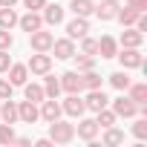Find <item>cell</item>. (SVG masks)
Here are the masks:
<instances>
[{
	"label": "cell",
	"instance_id": "6da1fadb",
	"mask_svg": "<svg viewBox=\"0 0 147 147\" xmlns=\"http://www.w3.org/2000/svg\"><path fill=\"white\" fill-rule=\"evenodd\" d=\"M49 138H52V144H69L75 138V124L61 121V118L49 121Z\"/></svg>",
	"mask_w": 147,
	"mask_h": 147
},
{
	"label": "cell",
	"instance_id": "7a4b0ae2",
	"mask_svg": "<svg viewBox=\"0 0 147 147\" xmlns=\"http://www.w3.org/2000/svg\"><path fill=\"white\" fill-rule=\"evenodd\" d=\"M115 58L121 61L124 69H138V66H144V58H141L138 46H124L121 52H115Z\"/></svg>",
	"mask_w": 147,
	"mask_h": 147
},
{
	"label": "cell",
	"instance_id": "3957f363",
	"mask_svg": "<svg viewBox=\"0 0 147 147\" xmlns=\"http://www.w3.org/2000/svg\"><path fill=\"white\" fill-rule=\"evenodd\" d=\"M26 69L32 72V75H46V72L52 69V55H46V52H35V55L29 58Z\"/></svg>",
	"mask_w": 147,
	"mask_h": 147
},
{
	"label": "cell",
	"instance_id": "277c9868",
	"mask_svg": "<svg viewBox=\"0 0 147 147\" xmlns=\"http://www.w3.org/2000/svg\"><path fill=\"white\" fill-rule=\"evenodd\" d=\"M52 40H55L52 32H43V29L29 32V46H32L35 52H49V49H52Z\"/></svg>",
	"mask_w": 147,
	"mask_h": 147
},
{
	"label": "cell",
	"instance_id": "5b68a950",
	"mask_svg": "<svg viewBox=\"0 0 147 147\" xmlns=\"http://www.w3.org/2000/svg\"><path fill=\"white\" fill-rule=\"evenodd\" d=\"M61 110H63L66 115H72V118H81V115L87 113V107H84V98H81V92H69V95H66V101L61 104Z\"/></svg>",
	"mask_w": 147,
	"mask_h": 147
},
{
	"label": "cell",
	"instance_id": "8992f818",
	"mask_svg": "<svg viewBox=\"0 0 147 147\" xmlns=\"http://www.w3.org/2000/svg\"><path fill=\"white\" fill-rule=\"evenodd\" d=\"M113 113L121 115V118H133V115L138 113V104L130 101V95H118V98L113 101Z\"/></svg>",
	"mask_w": 147,
	"mask_h": 147
},
{
	"label": "cell",
	"instance_id": "52a82bcc",
	"mask_svg": "<svg viewBox=\"0 0 147 147\" xmlns=\"http://www.w3.org/2000/svg\"><path fill=\"white\" fill-rule=\"evenodd\" d=\"M58 81H61V90H66V92H81V90H84V81H81V72H78V69L63 72Z\"/></svg>",
	"mask_w": 147,
	"mask_h": 147
},
{
	"label": "cell",
	"instance_id": "ba28073f",
	"mask_svg": "<svg viewBox=\"0 0 147 147\" xmlns=\"http://www.w3.org/2000/svg\"><path fill=\"white\" fill-rule=\"evenodd\" d=\"M38 118H40L38 104H32V101H20V104H18V121H23V124H35Z\"/></svg>",
	"mask_w": 147,
	"mask_h": 147
},
{
	"label": "cell",
	"instance_id": "9c48e42d",
	"mask_svg": "<svg viewBox=\"0 0 147 147\" xmlns=\"http://www.w3.org/2000/svg\"><path fill=\"white\" fill-rule=\"evenodd\" d=\"M52 52L58 61H69L72 55H75V43H72V38H61V40H52Z\"/></svg>",
	"mask_w": 147,
	"mask_h": 147
},
{
	"label": "cell",
	"instance_id": "30bf717a",
	"mask_svg": "<svg viewBox=\"0 0 147 147\" xmlns=\"http://www.w3.org/2000/svg\"><path fill=\"white\" fill-rule=\"evenodd\" d=\"M107 104H110V98L104 95V90H101V87H98V90H90V95L84 98V107H87V110H92V113L104 110Z\"/></svg>",
	"mask_w": 147,
	"mask_h": 147
},
{
	"label": "cell",
	"instance_id": "8fae6325",
	"mask_svg": "<svg viewBox=\"0 0 147 147\" xmlns=\"http://www.w3.org/2000/svg\"><path fill=\"white\" fill-rule=\"evenodd\" d=\"M75 136L84 138V141H95V136H98V124H95V118H81L78 127H75Z\"/></svg>",
	"mask_w": 147,
	"mask_h": 147
},
{
	"label": "cell",
	"instance_id": "7c38bea8",
	"mask_svg": "<svg viewBox=\"0 0 147 147\" xmlns=\"http://www.w3.org/2000/svg\"><path fill=\"white\" fill-rule=\"evenodd\" d=\"M61 104H58V98H43L40 101V118L43 121H55V118H61Z\"/></svg>",
	"mask_w": 147,
	"mask_h": 147
},
{
	"label": "cell",
	"instance_id": "4fadbf2b",
	"mask_svg": "<svg viewBox=\"0 0 147 147\" xmlns=\"http://www.w3.org/2000/svg\"><path fill=\"white\" fill-rule=\"evenodd\" d=\"M66 35H69L72 40H81L84 35H90V23H87V18H75V20H69V23H66Z\"/></svg>",
	"mask_w": 147,
	"mask_h": 147
},
{
	"label": "cell",
	"instance_id": "5bb4252c",
	"mask_svg": "<svg viewBox=\"0 0 147 147\" xmlns=\"http://www.w3.org/2000/svg\"><path fill=\"white\" fill-rule=\"evenodd\" d=\"M6 72H9V84H12V87H23V84H26V78H29L26 63H12Z\"/></svg>",
	"mask_w": 147,
	"mask_h": 147
},
{
	"label": "cell",
	"instance_id": "9a60e30c",
	"mask_svg": "<svg viewBox=\"0 0 147 147\" xmlns=\"http://www.w3.org/2000/svg\"><path fill=\"white\" fill-rule=\"evenodd\" d=\"M118 9H121L118 0H101V3L95 6V15H98L101 20H113V18L118 15Z\"/></svg>",
	"mask_w": 147,
	"mask_h": 147
},
{
	"label": "cell",
	"instance_id": "2e32d148",
	"mask_svg": "<svg viewBox=\"0 0 147 147\" xmlns=\"http://www.w3.org/2000/svg\"><path fill=\"white\" fill-rule=\"evenodd\" d=\"M43 23H49V26H58V23H63V6H58V3H49V6H43Z\"/></svg>",
	"mask_w": 147,
	"mask_h": 147
},
{
	"label": "cell",
	"instance_id": "e0dca14e",
	"mask_svg": "<svg viewBox=\"0 0 147 147\" xmlns=\"http://www.w3.org/2000/svg\"><path fill=\"white\" fill-rule=\"evenodd\" d=\"M0 118H3V124H15L18 121V104L12 98H3L0 101Z\"/></svg>",
	"mask_w": 147,
	"mask_h": 147
},
{
	"label": "cell",
	"instance_id": "ac0fdd59",
	"mask_svg": "<svg viewBox=\"0 0 147 147\" xmlns=\"http://www.w3.org/2000/svg\"><path fill=\"white\" fill-rule=\"evenodd\" d=\"M18 23H20V29H23V32H35V29H40V26H43V18H40L38 12H26L23 18H18Z\"/></svg>",
	"mask_w": 147,
	"mask_h": 147
},
{
	"label": "cell",
	"instance_id": "d6986e66",
	"mask_svg": "<svg viewBox=\"0 0 147 147\" xmlns=\"http://www.w3.org/2000/svg\"><path fill=\"white\" fill-rule=\"evenodd\" d=\"M141 43H144V32H138L136 26H124L121 46H141Z\"/></svg>",
	"mask_w": 147,
	"mask_h": 147
},
{
	"label": "cell",
	"instance_id": "ffe728a7",
	"mask_svg": "<svg viewBox=\"0 0 147 147\" xmlns=\"http://www.w3.org/2000/svg\"><path fill=\"white\" fill-rule=\"evenodd\" d=\"M69 9L75 12V18H90L95 12V3H92V0H72Z\"/></svg>",
	"mask_w": 147,
	"mask_h": 147
},
{
	"label": "cell",
	"instance_id": "44dd1931",
	"mask_svg": "<svg viewBox=\"0 0 147 147\" xmlns=\"http://www.w3.org/2000/svg\"><path fill=\"white\" fill-rule=\"evenodd\" d=\"M115 52H118V43H115V38L104 35V38L98 40V55H101V58H115Z\"/></svg>",
	"mask_w": 147,
	"mask_h": 147
},
{
	"label": "cell",
	"instance_id": "7402d4cb",
	"mask_svg": "<svg viewBox=\"0 0 147 147\" xmlns=\"http://www.w3.org/2000/svg\"><path fill=\"white\" fill-rule=\"evenodd\" d=\"M15 23H18L15 6H0V29H12Z\"/></svg>",
	"mask_w": 147,
	"mask_h": 147
},
{
	"label": "cell",
	"instance_id": "603a6c76",
	"mask_svg": "<svg viewBox=\"0 0 147 147\" xmlns=\"http://www.w3.org/2000/svg\"><path fill=\"white\" fill-rule=\"evenodd\" d=\"M26 90H23V95H26V101H32V104H40L46 95H43V87L40 84H23Z\"/></svg>",
	"mask_w": 147,
	"mask_h": 147
},
{
	"label": "cell",
	"instance_id": "cb8c5ba5",
	"mask_svg": "<svg viewBox=\"0 0 147 147\" xmlns=\"http://www.w3.org/2000/svg\"><path fill=\"white\" fill-rule=\"evenodd\" d=\"M43 95H46V98H58V95H61V81L52 78L49 72H46V81H43Z\"/></svg>",
	"mask_w": 147,
	"mask_h": 147
},
{
	"label": "cell",
	"instance_id": "d4e9b609",
	"mask_svg": "<svg viewBox=\"0 0 147 147\" xmlns=\"http://www.w3.org/2000/svg\"><path fill=\"white\" fill-rule=\"evenodd\" d=\"M127 92H130V101H136V104L147 101V84H130Z\"/></svg>",
	"mask_w": 147,
	"mask_h": 147
},
{
	"label": "cell",
	"instance_id": "484cf974",
	"mask_svg": "<svg viewBox=\"0 0 147 147\" xmlns=\"http://www.w3.org/2000/svg\"><path fill=\"white\" fill-rule=\"evenodd\" d=\"M110 84H113L118 92H127V87H130V75H127V69H124V72H113V75H110Z\"/></svg>",
	"mask_w": 147,
	"mask_h": 147
},
{
	"label": "cell",
	"instance_id": "4316f807",
	"mask_svg": "<svg viewBox=\"0 0 147 147\" xmlns=\"http://www.w3.org/2000/svg\"><path fill=\"white\" fill-rule=\"evenodd\" d=\"M81 81H84V90H98V87H101V75L92 72V69L81 72Z\"/></svg>",
	"mask_w": 147,
	"mask_h": 147
},
{
	"label": "cell",
	"instance_id": "83f0119b",
	"mask_svg": "<svg viewBox=\"0 0 147 147\" xmlns=\"http://www.w3.org/2000/svg\"><path fill=\"white\" fill-rule=\"evenodd\" d=\"M141 12H136V9H130V6H124V9H118V20H121V26H133L136 23V18H138Z\"/></svg>",
	"mask_w": 147,
	"mask_h": 147
},
{
	"label": "cell",
	"instance_id": "f1b7e54d",
	"mask_svg": "<svg viewBox=\"0 0 147 147\" xmlns=\"http://www.w3.org/2000/svg\"><path fill=\"white\" fill-rule=\"evenodd\" d=\"M81 55H92V58H98V40L90 38V35H84V38H81Z\"/></svg>",
	"mask_w": 147,
	"mask_h": 147
},
{
	"label": "cell",
	"instance_id": "f546056e",
	"mask_svg": "<svg viewBox=\"0 0 147 147\" xmlns=\"http://www.w3.org/2000/svg\"><path fill=\"white\" fill-rule=\"evenodd\" d=\"M115 118H118V115H115L113 110H107V107H104V110H98V118H95V124L107 130V127H113V124H115Z\"/></svg>",
	"mask_w": 147,
	"mask_h": 147
},
{
	"label": "cell",
	"instance_id": "4dcf8cb0",
	"mask_svg": "<svg viewBox=\"0 0 147 147\" xmlns=\"http://www.w3.org/2000/svg\"><path fill=\"white\" fill-rule=\"evenodd\" d=\"M121 141H124V133L115 130V127H107V133H104V144H121Z\"/></svg>",
	"mask_w": 147,
	"mask_h": 147
},
{
	"label": "cell",
	"instance_id": "1f68e13d",
	"mask_svg": "<svg viewBox=\"0 0 147 147\" xmlns=\"http://www.w3.org/2000/svg\"><path fill=\"white\" fill-rule=\"evenodd\" d=\"M72 58H75V63H78V72H87V69L95 66V58H92V55H81V58L72 55Z\"/></svg>",
	"mask_w": 147,
	"mask_h": 147
},
{
	"label": "cell",
	"instance_id": "d6a6232c",
	"mask_svg": "<svg viewBox=\"0 0 147 147\" xmlns=\"http://www.w3.org/2000/svg\"><path fill=\"white\" fill-rule=\"evenodd\" d=\"M0 144H15V130H12V124H0Z\"/></svg>",
	"mask_w": 147,
	"mask_h": 147
},
{
	"label": "cell",
	"instance_id": "836d02e7",
	"mask_svg": "<svg viewBox=\"0 0 147 147\" xmlns=\"http://www.w3.org/2000/svg\"><path fill=\"white\" fill-rule=\"evenodd\" d=\"M133 136H136L138 141H144V138H147V118H138V121L133 124Z\"/></svg>",
	"mask_w": 147,
	"mask_h": 147
},
{
	"label": "cell",
	"instance_id": "e575fe53",
	"mask_svg": "<svg viewBox=\"0 0 147 147\" xmlns=\"http://www.w3.org/2000/svg\"><path fill=\"white\" fill-rule=\"evenodd\" d=\"M12 43H15L12 32L9 29H0V49H12Z\"/></svg>",
	"mask_w": 147,
	"mask_h": 147
},
{
	"label": "cell",
	"instance_id": "d590c367",
	"mask_svg": "<svg viewBox=\"0 0 147 147\" xmlns=\"http://www.w3.org/2000/svg\"><path fill=\"white\" fill-rule=\"evenodd\" d=\"M12 90H15V87H12L6 78H0V101H3V98H12Z\"/></svg>",
	"mask_w": 147,
	"mask_h": 147
},
{
	"label": "cell",
	"instance_id": "8d00e7d4",
	"mask_svg": "<svg viewBox=\"0 0 147 147\" xmlns=\"http://www.w3.org/2000/svg\"><path fill=\"white\" fill-rule=\"evenodd\" d=\"M23 6H26L29 12H40V9L46 6V0H23Z\"/></svg>",
	"mask_w": 147,
	"mask_h": 147
},
{
	"label": "cell",
	"instance_id": "74e56055",
	"mask_svg": "<svg viewBox=\"0 0 147 147\" xmlns=\"http://www.w3.org/2000/svg\"><path fill=\"white\" fill-rule=\"evenodd\" d=\"M12 66V58H9V49H0V72H6Z\"/></svg>",
	"mask_w": 147,
	"mask_h": 147
},
{
	"label": "cell",
	"instance_id": "f35d334b",
	"mask_svg": "<svg viewBox=\"0 0 147 147\" xmlns=\"http://www.w3.org/2000/svg\"><path fill=\"white\" fill-rule=\"evenodd\" d=\"M124 6H130V9H136V12H144V9H147V0H127Z\"/></svg>",
	"mask_w": 147,
	"mask_h": 147
},
{
	"label": "cell",
	"instance_id": "ab89813d",
	"mask_svg": "<svg viewBox=\"0 0 147 147\" xmlns=\"http://www.w3.org/2000/svg\"><path fill=\"white\" fill-rule=\"evenodd\" d=\"M49 144H52V138H38L35 141V147H49Z\"/></svg>",
	"mask_w": 147,
	"mask_h": 147
},
{
	"label": "cell",
	"instance_id": "60d3db41",
	"mask_svg": "<svg viewBox=\"0 0 147 147\" xmlns=\"http://www.w3.org/2000/svg\"><path fill=\"white\" fill-rule=\"evenodd\" d=\"M18 0H0V6H15Z\"/></svg>",
	"mask_w": 147,
	"mask_h": 147
}]
</instances>
